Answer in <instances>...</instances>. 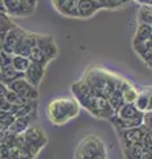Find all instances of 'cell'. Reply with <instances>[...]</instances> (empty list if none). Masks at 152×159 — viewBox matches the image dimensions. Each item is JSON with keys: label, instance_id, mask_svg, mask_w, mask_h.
<instances>
[{"label": "cell", "instance_id": "1", "mask_svg": "<svg viewBox=\"0 0 152 159\" xmlns=\"http://www.w3.org/2000/svg\"><path fill=\"white\" fill-rule=\"evenodd\" d=\"M72 94L80 102L81 107H83L86 111H89V114H91L95 118L110 121L116 114L114 107L111 106L109 98L93 90L82 78L78 80L77 82L72 84Z\"/></svg>", "mask_w": 152, "mask_h": 159}, {"label": "cell", "instance_id": "2", "mask_svg": "<svg viewBox=\"0 0 152 159\" xmlns=\"http://www.w3.org/2000/svg\"><path fill=\"white\" fill-rule=\"evenodd\" d=\"M82 80L89 85L93 90L102 94L103 97L109 98L112 93L116 90V88L120 85L123 77L118 74L106 70L105 68H89L83 74Z\"/></svg>", "mask_w": 152, "mask_h": 159}, {"label": "cell", "instance_id": "3", "mask_svg": "<svg viewBox=\"0 0 152 159\" xmlns=\"http://www.w3.org/2000/svg\"><path fill=\"white\" fill-rule=\"evenodd\" d=\"M81 113V105L74 97H56L46 106V117L53 125L62 126Z\"/></svg>", "mask_w": 152, "mask_h": 159}, {"label": "cell", "instance_id": "4", "mask_svg": "<svg viewBox=\"0 0 152 159\" xmlns=\"http://www.w3.org/2000/svg\"><path fill=\"white\" fill-rule=\"evenodd\" d=\"M74 159H107V150L103 141L97 135L82 138L76 148Z\"/></svg>", "mask_w": 152, "mask_h": 159}, {"label": "cell", "instance_id": "5", "mask_svg": "<svg viewBox=\"0 0 152 159\" xmlns=\"http://www.w3.org/2000/svg\"><path fill=\"white\" fill-rule=\"evenodd\" d=\"M38 0H4L9 16H29L35 12Z\"/></svg>", "mask_w": 152, "mask_h": 159}, {"label": "cell", "instance_id": "6", "mask_svg": "<svg viewBox=\"0 0 152 159\" xmlns=\"http://www.w3.org/2000/svg\"><path fill=\"white\" fill-rule=\"evenodd\" d=\"M7 86H8V89H11V90H13L15 93H17L19 96L28 99V101H37L38 97H40V94H38V88L33 86L25 77L15 80L13 82H11Z\"/></svg>", "mask_w": 152, "mask_h": 159}, {"label": "cell", "instance_id": "7", "mask_svg": "<svg viewBox=\"0 0 152 159\" xmlns=\"http://www.w3.org/2000/svg\"><path fill=\"white\" fill-rule=\"evenodd\" d=\"M116 131H118V137H119L122 146H132V145L141 143L143 137L148 131V129L144 125H140L131 129H120V130H116Z\"/></svg>", "mask_w": 152, "mask_h": 159}, {"label": "cell", "instance_id": "8", "mask_svg": "<svg viewBox=\"0 0 152 159\" xmlns=\"http://www.w3.org/2000/svg\"><path fill=\"white\" fill-rule=\"evenodd\" d=\"M25 142L31 146L33 150H36L37 152H40L48 143V137L44 133V130L38 126H29L25 131L23 133Z\"/></svg>", "mask_w": 152, "mask_h": 159}, {"label": "cell", "instance_id": "9", "mask_svg": "<svg viewBox=\"0 0 152 159\" xmlns=\"http://www.w3.org/2000/svg\"><path fill=\"white\" fill-rule=\"evenodd\" d=\"M38 49L44 54V57L46 58L48 62H50L52 60H54L58 54V48L50 34H37V44Z\"/></svg>", "mask_w": 152, "mask_h": 159}, {"label": "cell", "instance_id": "10", "mask_svg": "<svg viewBox=\"0 0 152 159\" xmlns=\"http://www.w3.org/2000/svg\"><path fill=\"white\" fill-rule=\"evenodd\" d=\"M27 31L23 29L19 25H15L12 27L9 31L7 32V36H6V40H4V47H3V51L7 52V53H11L13 54L16 48L19 47V44L23 40V37L25 36Z\"/></svg>", "mask_w": 152, "mask_h": 159}, {"label": "cell", "instance_id": "11", "mask_svg": "<svg viewBox=\"0 0 152 159\" xmlns=\"http://www.w3.org/2000/svg\"><path fill=\"white\" fill-rule=\"evenodd\" d=\"M45 70H46V65L37 64V62H31V65L27 69V72L24 73V77H25L33 86L38 88L44 76H45Z\"/></svg>", "mask_w": 152, "mask_h": 159}, {"label": "cell", "instance_id": "12", "mask_svg": "<svg viewBox=\"0 0 152 159\" xmlns=\"http://www.w3.org/2000/svg\"><path fill=\"white\" fill-rule=\"evenodd\" d=\"M56 11L63 16L78 17V3L80 0H52Z\"/></svg>", "mask_w": 152, "mask_h": 159}, {"label": "cell", "instance_id": "13", "mask_svg": "<svg viewBox=\"0 0 152 159\" xmlns=\"http://www.w3.org/2000/svg\"><path fill=\"white\" fill-rule=\"evenodd\" d=\"M122 152L124 159H152V151L144 148L141 143L132 146H122Z\"/></svg>", "mask_w": 152, "mask_h": 159}, {"label": "cell", "instance_id": "14", "mask_svg": "<svg viewBox=\"0 0 152 159\" xmlns=\"http://www.w3.org/2000/svg\"><path fill=\"white\" fill-rule=\"evenodd\" d=\"M99 9H102L99 0H80V3H78V17H91Z\"/></svg>", "mask_w": 152, "mask_h": 159}, {"label": "cell", "instance_id": "15", "mask_svg": "<svg viewBox=\"0 0 152 159\" xmlns=\"http://www.w3.org/2000/svg\"><path fill=\"white\" fill-rule=\"evenodd\" d=\"M37 44V33H33V32H28L25 33V36L23 37V40L19 44V47L16 48L13 54H21V56H25L29 57L32 49L36 47Z\"/></svg>", "mask_w": 152, "mask_h": 159}, {"label": "cell", "instance_id": "16", "mask_svg": "<svg viewBox=\"0 0 152 159\" xmlns=\"http://www.w3.org/2000/svg\"><path fill=\"white\" fill-rule=\"evenodd\" d=\"M116 116L124 119H139L143 118L144 113L140 111L134 102H124L116 111Z\"/></svg>", "mask_w": 152, "mask_h": 159}, {"label": "cell", "instance_id": "17", "mask_svg": "<svg viewBox=\"0 0 152 159\" xmlns=\"http://www.w3.org/2000/svg\"><path fill=\"white\" fill-rule=\"evenodd\" d=\"M36 116H25V117H16L15 121L12 122L11 127H9L8 133L12 134H23L27 129L31 126L32 121L35 119Z\"/></svg>", "mask_w": 152, "mask_h": 159}, {"label": "cell", "instance_id": "18", "mask_svg": "<svg viewBox=\"0 0 152 159\" xmlns=\"http://www.w3.org/2000/svg\"><path fill=\"white\" fill-rule=\"evenodd\" d=\"M132 47H134V51L138 53L140 58L144 61L145 65L152 69V48L147 47L145 43L136 41V40L132 41Z\"/></svg>", "mask_w": 152, "mask_h": 159}, {"label": "cell", "instance_id": "19", "mask_svg": "<svg viewBox=\"0 0 152 159\" xmlns=\"http://www.w3.org/2000/svg\"><path fill=\"white\" fill-rule=\"evenodd\" d=\"M21 77H24V73L19 72L12 64L2 68V81L6 84V85H9V84L13 82L15 80L21 78Z\"/></svg>", "mask_w": 152, "mask_h": 159}, {"label": "cell", "instance_id": "20", "mask_svg": "<svg viewBox=\"0 0 152 159\" xmlns=\"http://www.w3.org/2000/svg\"><path fill=\"white\" fill-rule=\"evenodd\" d=\"M151 93H152V86H147L144 89H141V90H139V96H138V98H136V101L134 103L140 111L144 113V111L148 110Z\"/></svg>", "mask_w": 152, "mask_h": 159}, {"label": "cell", "instance_id": "21", "mask_svg": "<svg viewBox=\"0 0 152 159\" xmlns=\"http://www.w3.org/2000/svg\"><path fill=\"white\" fill-rule=\"evenodd\" d=\"M124 81H126L124 78L122 80L120 85L118 86L116 90L109 97V101H110V103H111V106L114 107L115 111L119 110V107L124 103V98H123V85H124Z\"/></svg>", "mask_w": 152, "mask_h": 159}, {"label": "cell", "instance_id": "22", "mask_svg": "<svg viewBox=\"0 0 152 159\" xmlns=\"http://www.w3.org/2000/svg\"><path fill=\"white\" fill-rule=\"evenodd\" d=\"M151 37H152V25H150V24H144V23H139L138 29H136V32H135L134 40L145 43V41H148Z\"/></svg>", "mask_w": 152, "mask_h": 159}, {"label": "cell", "instance_id": "23", "mask_svg": "<svg viewBox=\"0 0 152 159\" xmlns=\"http://www.w3.org/2000/svg\"><path fill=\"white\" fill-rule=\"evenodd\" d=\"M31 62L32 61L29 60V57L21 56V54H13V57H12V65L21 73L27 72V69L31 65Z\"/></svg>", "mask_w": 152, "mask_h": 159}, {"label": "cell", "instance_id": "24", "mask_svg": "<svg viewBox=\"0 0 152 159\" xmlns=\"http://www.w3.org/2000/svg\"><path fill=\"white\" fill-rule=\"evenodd\" d=\"M139 96V90L136 89L134 85L127 81H124V85H123V98H124V102H135L136 98Z\"/></svg>", "mask_w": 152, "mask_h": 159}, {"label": "cell", "instance_id": "25", "mask_svg": "<svg viewBox=\"0 0 152 159\" xmlns=\"http://www.w3.org/2000/svg\"><path fill=\"white\" fill-rule=\"evenodd\" d=\"M16 24L12 21L11 16L7 12H0V33H7Z\"/></svg>", "mask_w": 152, "mask_h": 159}, {"label": "cell", "instance_id": "26", "mask_svg": "<svg viewBox=\"0 0 152 159\" xmlns=\"http://www.w3.org/2000/svg\"><path fill=\"white\" fill-rule=\"evenodd\" d=\"M131 0H99L102 8H107V9H116L128 4Z\"/></svg>", "mask_w": 152, "mask_h": 159}, {"label": "cell", "instance_id": "27", "mask_svg": "<svg viewBox=\"0 0 152 159\" xmlns=\"http://www.w3.org/2000/svg\"><path fill=\"white\" fill-rule=\"evenodd\" d=\"M15 118H16V116L12 113H8L7 116L0 118V134H6L9 130V127H11L12 122L15 121Z\"/></svg>", "mask_w": 152, "mask_h": 159}, {"label": "cell", "instance_id": "28", "mask_svg": "<svg viewBox=\"0 0 152 159\" xmlns=\"http://www.w3.org/2000/svg\"><path fill=\"white\" fill-rule=\"evenodd\" d=\"M6 99L11 102L12 105H16V106H17V105H24V103L29 102L28 99L23 98L21 96H19L17 93H15L13 90H11V89H8V92H7V94H6Z\"/></svg>", "mask_w": 152, "mask_h": 159}, {"label": "cell", "instance_id": "29", "mask_svg": "<svg viewBox=\"0 0 152 159\" xmlns=\"http://www.w3.org/2000/svg\"><path fill=\"white\" fill-rule=\"evenodd\" d=\"M13 109H15V105H12L9 101H7L6 97H0V110L13 114Z\"/></svg>", "mask_w": 152, "mask_h": 159}, {"label": "cell", "instance_id": "30", "mask_svg": "<svg viewBox=\"0 0 152 159\" xmlns=\"http://www.w3.org/2000/svg\"><path fill=\"white\" fill-rule=\"evenodd\" d=\"M141 146H143L144 148H147V150L152 151V131L148 130L145 133V135L143 137V141H141Z\"/></svg>", "mask_w": 152, "mask_h": 159}, {"label": "cell", "instance_id": "31", "mask_svg": "<svg viewBox=\"0 0 152 159\" xmlns=\"http://www.w3.org/2000/svg\"><path fill=\"white\" fill-rule=\"evenodd\" d=\"M143 125L148 129V130L152 131V110H147L144 111L143 116Z\"/></svg>", "mask_w": 152, "mask_h": 159}, {"label": "cell", "instance_id": "32", "mask_svg": "<svg viewBox=\"0 0 152 159\" xmlns=\"http://www.w3.org/2000/svg\"><path fill=\"white\" fill-rule=\"evenodd\" d=\"M7 92H8V86L3 81H0V97H6Z\"/></svg>", "mask_w": 152, "mask_h": 159}, {"label": "cell", "instance_id": "33", "mask_svg": "<svg viewBox=\"0 0 152 159\" xmlns=\"http://www.w3.org/2000/svg\"><path fill=\"white\" fill-rule=\"evenodd\" d=\"M0 12H7L6 4H4V0H0Z\"/></svg>", "mask_w": 152, "mask_h": 159}, {"label": "cell", "instance_id": "34", "mask_svg": "<svg viewBox=\"0 0 152 159\" xmlns=\"http://www.w3.org/2000/svg\"><path fill=\"white\" fill-rule=\"evenodd\" d=\"M148 110H152V93H151V97H150V103H148Z\"/></svg>", "mask_w": 152, "mask_h": 159}, {"label": "cell", "instance_id": "35", "mask_svg": "<svg viewBox=\"0 0 152 159\" xmlns=\"http://www.w3.org/2000/svg\"><path fill=\"white\" fill-rule=\"evenodd\" d=\"M0 81H2V68H0Z\"/></svg>", "mask_w": 152, "mask_h": 159}, {"label": "cell", "instance_id": "36", "mask_svg": "<svg viewBox=\"0 0 152 159\" xmlns=\"http://www.w3.org/2000/svg\"><path fill=\"white\" fill-rule=\"evenodd\" d=\"M0 68H2V56H0Z\"/></svg>", "mask_w": 152, "mask_h": 159}]
</instances>
